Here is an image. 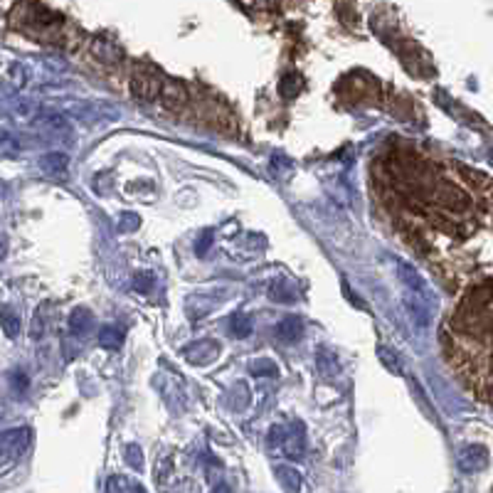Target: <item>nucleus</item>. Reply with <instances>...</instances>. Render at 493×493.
<instances>
[{
    "mask_svg": "<svg viewBox=\"0 0 493 493\" xmlns=\"http://www.w3.org/2000/svg\"><path fill=\"white\" fill-rule=\"evenodd\" d=\"M454 326L466 336H476L491 348V281H483L464 296L454 311Z\"/></svg>",
    "mask_w": 493,
    "mask_h": 493,
    "instance_id": "nucleus-1",
    "label": "nucleus"
},
{
    "mask_svg": "<svg viewBox=\"0 0 493 493\" xmlns=\"http://www.w3.org/2000/svg\"><path fill=\"white\" fill-rule=\"evenodd\" d=\"M279 437V446L286 456L291 459H299L306 449V431H303L301 422H294L289 427H274L271 429V439Z\"/></svg>",
    "mask_w": 493,
    "mask_h": 493,
    "instance_id": "nucleus-2",
    "label": "nucleus"
},
{
    "mask_svg": "<svg viewBox=\"0 0 493 493\" xmlns=\"http://www.w3.org/2000/svg\"><path fill=\"white\" fill-rule=\"evenodd\" d=\"M160 84H163V77L151 67H136L131 77V92L138 101H153L160 94Z\"/></svg>",
    "mask_w": 493,
    "mask_h": 493,
    "instance_id": "nucleus-3",
    "label": "nucleus"
},
{
    "mask_svg": "<svg viewBox=\"0 0 493 493\" xmlns=\"http://www.w3.org/2000/svg\"><path fill=\"white\" fill-rule=\"evenodd\" d=\"M456 464L462 468L464 474H476V471H483L488 466V449L486 446H464L456 456Z\"/></svg>",
    "mask_w": 493,
    "mask_h": 493,
    "instance_id": "nucleus-4",
    "label": "nucleus"
},
{
    "mask_svg": "<svg viewBox=\"0 0 493 493\" xmlns=\"http://www.w3.org/2000/svg\"><path fill=\"white\" fill-rule=\"evenodd\" d=\"M30 442V429L27 427H15L0 434V456H18L25 451Z\"/></svg>",
    "mask_w": 493,
    "mask_h": 493,
    "instance_id": "nucleus-5",
    "label": "nucleus"
},
{
    "mask_svg": "<svg viewBox=\"0 0 493 493\" xmlns=\"http://www.w3.org/2000/svg\"><path fill=\"white\" fill-rule=\"evenodd\" d=\"M160 104L166 106L168 111H180L188 104V92L178 79H163L160 84Z\"/></svg>",
    "mask_w": 493,
    "mask_h": 493,
    "instance_id": "nucleus-6",
    "label": "nucleus"
},
{
    "mask_svg": "<svg viewBox=\"0 0 493 493\" xmlns=\"http://www.w3.org/2000/svg\"><path fill=\"white\" fill-rule=\"evenodd\" d=\"M434 203L444 205L449 210H466L468 207V197L462 190H456L454 185L449 183H439V188L434 190Z\"/></svg>",
    "mask_w": 493,
    "mask_h": 493,
    "instance_id": "nucleus-7",
    "label": "nucleus"
},
{
    "mask_svg": "<svg viewBox=\"0 0 493 493\" xmlns=\"http://www.w3.org/2000/svg\"><path fill=\"white\" fill-rule=\"evenodd\" d=\"M316 368H318L320 377H326V380H333V377L340 372V363H338V355L328 348H318L316 351Z\"/></svg>",
    "mask_w": 493,
    "mask_h": 493,
    "instance_id": "nucleus-8",
    "label": "nucleus"
},
{
    "mask_svg": "<svg viewBox=\"0 0 493 493\" xmlns=\"http://www.w3.org/2000/svg\"><path fill=\"white\" fill-rule=\"evenodd\" d=\"M303 331V323L299 316H289V318H283L277 323V328H274V336H277L281 343H294L299 336H301Z\"/></svg>",
    "mask_w": 493,
    "mask_h": 493,
    "instance_id": "nucleus-9",
    "label": "nucleus"
},
{
    "mask_svg": "<svg viewBox=\"0 0 493 493\" xmlns=\"http://www.w3.org/2000/svg\"><path fill=\"white\" fill-rule=\"evenodd\" d=\"M397 266H400V277H402V281L409 286V294H417V296H425V291H427V283H425V279L419 277L417 271L412 269L409 264H405V262H397Z\"/></svg>",
    "mask_w": 493,
    "mask_h": 493,
    "instance_id": "nucleus-10",
    "label": "nucleus"
},
{
    "mask_svg": "<svg viewBox=\"0 0 493 493\" xmlns=\"http://www.w3.org/2000/svg\"><path fill=\"white\" fill-rule=\"evenodd\" d=\"M277 479H279V483H281V488L286 493L301 491V474H299L294 466H279L277 468Z\"/></svg>",
    "mask_w": 493,
    "mask_h": 493,
    "instance_id": "nucleus-11",
    "label": "nucleus"
},
{
    "mask_svg": "<svg viewBox=\"0 0 493 493\" xmlns=\"http://www.w3.org/2000/svg\"><path fill=\"white\" fill-rule=\"evenodd\" d=\"M40 166H42L45 173H49V175H62V173H67V166H69V155L67 153H47L42 160H40Z\"/></svg>",
    "mask_w": 493,
    "mask_h": 493,
    "instance_id": "nucleus-12",
    "label": "nucleus"
},
{
    "mask_svg": "<svg viewBox=\"0 0 493 493\" xmlns=\"http://www.w3.org/2000/svg\"><path fill=\"white\" fill-rule=\"evenodd\" d=\"M69 328L77 336H86V333L94 328V316L86 311V308H77L72 316H69Z\"/></svg>",
    "mask_w": 493,
    "mask_h": 493,
    "instance_id": "nucleus-13",
    "label": "nucleus"
},
{
    "mask_svg": "<svg viewBox=\"0 0 493 493\" xmlns=\"http://www.w3.org/2000/svg\"><path fill=\"white\" fill-rule=\"evenodd\" d=\"M0 326H3V333H5L8 338H18L20 318L12 306H0Z\"/></svg>",
    "mask_w": 493,
    "mask_h": 493,
    "instance_id": "nucleus-14",
    "label": "nucleus"
},
{
    "mask_svg": "<svg viewBox=\"0 0 493 493\" xmlns=\"http://www.w3.org/2000/svg\"><path fill=\"white\" fill-rule=\"evenodd\" d=\"M123 343V333L121 328L116 326H104L99 331V345L104 348V351H118Z\"/></svg>",
    "mask_w": 493,
    "mask_h": 493,
    "instance_id": "nucleus-15",
    "label": "nucleus"
},
{
    "mask_svg": "<svg viewBox=\"0 0 493 493\" xmlns=\"http://www.w3.org/2000/svg\"><path fill=\"white\" fill-rule=\"evenodd\" d=\"M229 331H232L234 338H249L254 331V320L249 314H234L232 323H229Z\"/></svg>",
    "mask_w": 493,
    "mask_h": 493,
    "instance_id": "nucleus-16",
    "label": "nucleus"
},
{
    "mask_svg": "<svg viewBox=\"0 0 493 493\" xmlns=\"http://www.w3.org/2000/svg\"><path fill=\"white\" fill-rule=\"evenodd\" d=\"M94 55H97L99 60H104V62H118L121 60V52H118L109 40H99V37L94 40Z\"/></svg>",
    "mask_w": 493,
    "mask_h": 493,
    "instance_id": "nucleus-17",
    "label": "nucleus"
},
{
    "mask_svg": "<svg viewBox=\"0 0 493 493\" xmlns=\"http://www.w3.org/2000/svg\"><path fill=\"white\" fill-rule=\"evenodd\" d=\"M377 357H380L382 365H385L390 372H394V375H402V360L397 357V353H392L390 348L380 345V348H377Z\"/></svg>",
    "mask_w": 493,
    "mask_h": 493,
    "instance_id": "nucleus-18",
    "label": "nucleus"
},
{
    "mask_svg": "<svg viewBox=\"0 0 493 493\" xmlns=\"http://www.w3.org/2000/svg\"><path fill=\"white\" fill-rule=\"evenodd\" d=\"M279 92H281V97H286V99L299 97V92H301V77L294 72L286 74L281 79V84H279Z\"/></svg>",
    "mask_w": 493,
    "mask_h": 493,
    "instance_id": "nucleus-19",
    "label": "nucleus"
},
{
    "mask_svg": "<svg viewBox=\"0 0 493 493\" xmlns=\"http://www.w3.org/2000/svg\"><path fill=\"white\" fill-rule=\"evenodd\" d=\"M249 370H252V375L257 377H271L279 372V368L271 363V360H254V363L249 365Z\"/></svg>",
    "mask_w": 493,
    "mask_h": 493,
    "instance_id": "nucleus-20",
    "label": "nucleus"
},
{
    "mask_svg": "<svg viewBox=\"0 0 493 493\" xmlns=\"http://www.w3.org/2000/svg\"><path fill=\"white\" fill-rule=\"evenodd\" d=\"M153 274L151 271H138L134 277V289L136 291H141V294H148V291L153 289Z\"/></svg>",
    "mask_w": 493,
    "mask_h": 493,
    "instance_id": "nucleus-21",
    "label": "nucleus"
},
{
    "mask_svg": "<svg viewBox=\"0 0 493 493\" xmlns=\"http://www.w3.org/2000/svg\"><path fill=\"white\" fill-rule=\"evenodd\" d=\"M271 299H274V301H281V303H294L296 294L294 291H286L281 283H274V286H271Z\"/></svg>",
    "mask_w": 493,
    "mask_h": 493,
    "instance_id": "nucleus-22",
    "label": "nucleus"
},
{
    "mask_svg": "<svg viewBox=\"0 0 493 493\" xmlns=\"http://www.w3.org/2000/svg\"><path fill=\"white\" fill-rule=\"evenodd\" d=\"M126 462H129L134 468H141L143 466V454H141V449H138L136 444H131L129 449H126Z\"/></svg>",
    "mask_w": 493,
    "mask_h": 493,
    "instance_id": "nucleus-23",
    "label": "nucleus"
},
{
    "mask_svg": "<svg viewBox=\"0 0 493 493\" xmlns=\"http://www.w3.org/2000/svg\"><path fill=\"white\" fill-rule=\"evenodd\" d=\"M210 244H212V232H210V229H207V232L203 234V240L197 242V246H195V249H197V254H205V252H207V249H210Z\"/></svg>",
    "mask_w": 493,
    "mask_h": 493,
    "instance_id": "nucleus-24",
    "label": "nucleus"
},
{
    "mask_svg": "<svg viewBox=\"0 0 493 493\" xmlns=\"http://www.w3.org/2000/svg\"><path fill=\"white\" fill-rule=\"evenodd\" d=\"M12 385H15V388L23 392V390L27 388V377H25L23 372H15V375H12Z\"/></svg>",
    "mask_w": 493,
    "mask_h": 493,
    "instance_id": "nucleus-25",
    "label": "nucleus"
},
{
    "mask_svg": "<svg viewBox=\"0 0 493 493\" xmlns=\"http://www.w3.org/2000/svg\"><path fill=\"white\" fill-rule=\"evenodd\" d=\"M136 225H138V220L131 212H126V225H121V227H136Z\"/></svg>",
    "mask_w": 493,
    "mask_h": 493,
    "instance_id": "nucleus-26",
    "label": "nucleus"
},
{
    "mask_svg": "<svg viewBox=\"0 0 493 493\" xmlns=\"http://www.w3.org/2000/svg\"><path fill=\"white\" fill-rule=\"evenodd\" d=\"M5 249H8V244H5V237L0 234V259L5 257Z\"/></svg>",
    "mask_w": 493,
    "mask_h": 493,
    "instance_id": "nucleus-27",
    "label": "nucleus"
},
{
    "mask_svg": "<svg viewBox=\"0 0 493 493\" xmlns=\"http://www.w3.org/2000/svg\"><path fill=\"white\" fill-rule=\"evenodd\" d=\"M5 141H8V134H5V131H0V146H3Z\"/></svg>",
    "mask_w": 493,
    "mask_h": 493,
    "instance_id": "nucleus-28",
    "label": "nucleus"
},
{
    "mask_svg": "<svg viewBox=\"0 0 493 493\" xmlns=\"http://www.w3.org/2000/svg\"><path fill=\"white\" fill-rule=\"evenodd\" d=\"M212 493H229V491H227V486H217V488H215V491H212Z\"/></svg>",
    "mask_w": 493,
    "mask_h": 493,
    "instance_id": "nucleus-29",
    "label": "nucleus"
}]
</instances>
